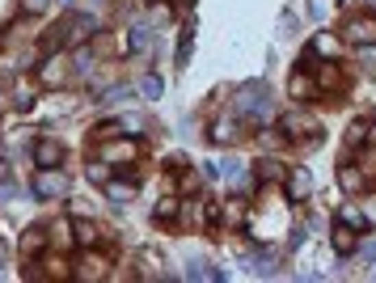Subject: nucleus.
<instances>
[{"label":"nucleus","instance_id":"nucleus-23","mask_svg":"<svg viewBox=\"0 0 376 283\" xmlns=\"http://www.w3.org/2000/svg\"><path fill=\"white\" fill-rule=\"evenodd\" d=\"M140 93L157 101V97L165 93V81H161V76H153V72H148V76H144V81H140Z\"/></svg>","mask_w":376,"mask_h":283},{"label":"nucleus","instance_id":"nucleus-1","mask_svg":"<svg viewBox=\"0 0 376 283\" xmlns=\"http://www.w3.org/2000/svg\"><path fill=\"white\" fill-rule=\"evenodd\" d=\"M102 161H110V165H131L136 157H140V144H136V136H127V140H102Z\"/></svg>","mask_w":376,"mask_h":283},{"label":"nucleus","instance_id":"nucleus-21","mask_svg":"<svg viewBox=\"0 0 376 283\" xmlns=\"http://www.w3.org/2000/svg\"><path fill=\"white\" fill-rule=\"evenodd\" d=\"M317 85H321V89H338V85H342V72H338L334 64H325V68L317 72Z\"/></svg>","mask_w":376,"mask_h":283},{"label":"nucleus","instance_id":"nucleus-31","mask_svg":"<svg viewBox=\"0 0 376 283\" xmlns=\"http://www.w3.org/2000/svg\"><path fill=\"white\" fill-rule=\"evenodd\" d=\"M148 13H153V21H169V0H153V5H148Z\"/></svg>","mask_w":376,"mask_h":283},{"label":"nucleus","instance_id":"nucleus-36","mask_svg":"<svg viewBox=\"0 0 376 283\" xmlns=\"http://www.w3.org/2000/svg\"><path fill=\"white\" fill-rule=\"evenodd\" d=\"M364 140H368V127H360V123H355V127H351V132H347V144L355 148V144H364Z\"/></svg>","mask_w":376,"mask_h":283},{"label":"nucleus","instance_id":"nucleus-9","mask_svg":"<svg viewBox=\"0 0 376 283\" xmlns=\"http://www.w3.org/2000/svg\"><path fill=\"white\" fill-rule=\"evenodd\" d=\"M284 132H288V140H292V136H309V132H317V119L305 114V110L284 114Z\"/></svg>","mask_w":376,"mask_h":283},{"label":"nucleus","instance_id":"nucleus-42","mask_svg":"<svg viewBox=\"0 0 376 283\" xmlns=\"http://www.w3.org/2000/svg\"><path fill=\"white\" fill-rule=\"evenodd\" d=\"M199 186V173H182V190H195Z\"/></svg>","mask_w":376,"mask_h":283},{"label":"nucleus","instance_id":"nucleus-3","mask_svg":"<svg viewBox=\"0 0 376 283\" xmlns=\"http://www.w3.org/2000/svg\"><path fill=\"white\" fill-rule=\"evenodd\" d=\"M266 85H241V97H237V106L249 114V119H266Z\"/></svg>","mask_w":376,"mask_h":283},{"label":"nucleus","instance_id":"nucleus-22","mask_svg":"<svg viewBox=\"0 0 376 283\" xmlns=\"http://www.w3.org/2000/svg\"><path fill=\"white\" fill-rule=\"evenodd\" d=\"M97 237H102V233H97V228H93L89 220H81V224H77V245L93 249V245H97Z\"/></svg>","mask_w":376,"mask_h":283},{"label":"nucleus","instance_id":"nucleus-29","mask_svg":"<svg viewBox=\"0 0 376 283\" xmlns=\"http://www.w3.org/2000/svg\"><path fill=\"white\" fill-rule=\"evenodd\" d=\"M118 127H123L127 136H140V132H144V119H140V114H118Z\"/></svg>","mask_w":376,"mask_h":283},{"label":"nucleus","instance_id":"nucleus-35","mask_svg":"<svg viewBox=\"0 0 376 283\" xmlns=\"http://www.w3.org/2000/svg\"><path fill=\"white\" fill-rule=\"evenodd\" d=\"M110 136H123L118 119H114V123H102V127H97V140H110Z\"/></svg>","mask_w":376,"mask_h":283},{"label":"nucleus","instance_id":"nucleus-38","mask_svg":"<svg viewBox=\"0 0 376 283\" xmlns=\"http://www.w3.org/2000/svg\"><path fill=\"white\" fill-rule=\"evenodd\" d=\"M123 97H131V89H127V85L118 89V85H114V89H106V97H97V101H123Z\"/></svg>","mask_w":376,"mask_h":283},{"label":"nucleus","instance_id":"nucleus-26","mask_svg":"<svg viewBox=\"0 0 376 283\" xmlns=\"http://www.w3.org/2000/svg\"><path fill=\"white\" fill-rule=\"evenodd\" d=\"M93 30H97L93 17H72V34H68V38H85V34H93Z\"/></svg>","mask_w":376,"mask_h":283},{"label":"nucleus","instance_id":"nucleus-43","mask_svg":"<svg viewBox=\"0 0 376 283\" xmlns=\"http://www.w3.org/2000/svg\"><path fill=\"white\" fill-rule=\"evenodd\" d=\"M0 182H9V161H0Z\"/></svg>","mask_w":376,"mask_h":283},{"label":"nucleus","instance_id":"nucleus-45","mask_svg":"<svg viewBox=\"0 0 376 283\" xmlns=\"http://www.w3.org/2000/svg\"><path fill=\"white\" fill-rule=\"evenodd\" d=\"M178 5H195V0H178Z\"/></svg>","mask_w":376,"mask_h":283},{"label":"nucleus","instance_id":"nucleus-15","mask_svg":"<svg viewBox=\"0 0 376 283\" xmlns=\"http://www.w3.org/2000/svg\"><path fill=\"white\" fill-rule=\"evenodd\" d=\"M38 76H42V85H64V81H68V68H64L60 60H47Z\"/></svg>","mask_w":376,"mask_h":283},{"label":"nucleus","instance_id":"nucleus-32","mask_svg":"<svg viewBox=\"0 0 376 283\" xmlns=\"http://www.w3.org/2000/svg\"><path fill=\"white\" fill-rule=\"evenodd\" d=\"M47 5H51V0H21V13L38 17V13H47Z\"/></svg>","mask_w":376,"mask_h":283},{"label":"nucleus","instance_id":"nucleus-14","mask_svg":"<svg viewBox=\"0 0 376 283\" xmlns=\"http://www.w3.org/2000/svg\"><path fill=\"white\" fill-rule=\"evenodd\" d=\"M106 199L118 203V208H123V203H131L136 199V182H106Z\"/></svg>","mask_w":376,"mask_h":283},{"label":"nucleus","instance_id":"nucleus-20","mask_svg":"<svg viewBox=\"0 0 376 283\" xmlns=\"http://www.w3.org/2000/svg\"><path fill=\"white\" fill-rule=\"evenodd\" d=\"M338 47H342V42H338L334 34H317L309 51H313V56H334V51H338Z\"/></svg>","mask_w":376,"mask_h":283},{"label":"nucleus","instance_id":"nucleus-27","mask_svg":"<svg viewBox=\"0 0 376 283\" xmlns=\"http://www.w3.org/2000/svg\"><path fill=\"white\" fill-rule=\"evenodd\" d=\"M127 47H131V51H148V47H153V34H148L144 25H136L131 38H127Z\"/></svg>","mask_w":376,"mask_h":283},{"label":"nucleus","instance_id":"nucleus-17","mask_svg":"<svg viewBox=\"0 0 376 283\" xmlns=\"http://www.w3.org/2000/svg\"><path fill=\"white\" fill-rule=\"evenodd\" d=\"M220 216H224V224L241 228V224H245V203H241V199H229V203H224V212H220Z\"/></svg>","mask_w":376,"mask_h":283},{"label":"nucleus","instance_id":"nucleus-7","mask_svg":"<svg viewBox=\"0 0 376 283\" xmlns=\"http://www.w3.org/2000/svg\"><path fill=\"white\" fill-rule=\"evenodd\" d=\"M47 241H51V237H47V228L42 224H30L26 233H21V254H26V258H38Z\"/></svg>","mask_w":376,"mask_h":283},{"label":"nucleus","instance_id":"nucleus-16","mask_svg":"<svg viewBox=\"0 0 376 283\" xmlns=\"http://www.w3.org/2000/svg\"><path fill=\"white\" fill-rule=\"evenodd\" d=\"M241 132H237V123L233 119H220L216 127H212V144H233Z\"/></svg>","mask_w":376,"mask_h":283},{"label":"nucleus","instance_id":"nucleus-34","mask_svg":"<svg viewBox=\"0 0 376 283\" xmlns=\"http://www.w3.org/2000/svg\"><path fill=\"white\" fill-rule=\"evenodd\" d=\"M360 64L376 68V42H364V47H360Z\"/></svg>","mask_w":376,"mask_h":283},{"label":"nucleus","instance_id":"nucleus-11","mask_svg":"<svg viewBox=\"0 0 376 283\" xmlns=\"http://www.w3.org/2000/svg\"><path fill=\"white\" fill-rule=\"evenodd\" d=\"M47 237H51V245H55V249H68L72 241H77V228H72L68 220H60V224L47 228Z\"/></svg>","mask_w":376,"mask_h":283},{"label":"nucleus","instance_id":"nucleus-37","mask_svg":"<svg viewBox=\"0 0 376 283\" xmlns=\"http://www.w3.org/2000/svg\"><path fill=\"white\" fill-rule=\"evenodd\" d=\"M72 64H77V72H93V56H89V51H77V60H72Z\"/></svg>","mask_w":376,"mask_h":283},{"label":"nucleus","instance_id":"nucleus-2","mask_svg":"<svg viewBox=\"0 0 376 283\" xmlns=\"http://www.w3.org/2000/svg\"><path fill=\"white\" fill-rule=\"evenodd\" d=\"M34 195H38V199H60V195H68V173H60L55 165H51V169H38Z\"/></svg>","mask_w":376,"mask_h":283},{"label":"nucleus","instance_id":"nucleus-4","mask_svg":"<svg viewBox=\"0 0 376 283\" xmlns=\"http://www.w3.org/2000/svg\"><path fill=\"white\" fill-rule=\"evenodd\" d=\"M342 42H355V47L376 42V21H372V17H355V21H347V25H342Z\"/></svg>","mask_w":376,"mask_h":283},{"label":"nucleus","instance_id":"nucleus-12","mask_svg":"<svg viewBox=\"0 0 376 283\" xmlns=\"http://www.w3.org/2000/svg\"><path fill=\"white\" fill-rule=\"evenodd\" d=\"M288 93H292L296 101H309V97H313V76H309V72H292Z\"/></svg>","mask_w":376,"mask_h":283},{"label":"nucleus","instance_id":"nucleus-39","mask_svg":"<svg viewBox=\"0 0 376 283\" xmlns=\"http://www.w3.org/2000/svg\"><path fill=\"white\" fill-rule=\"evenodd\" d=\"M72 212H77V216H93V199H77V203H72Z\"/></svg>","mask_w":376,"mask_h":283},{"label":"nucleus","instance_id":"nucleus-24","mask_svg":"<svg viewBox=\"0 0 376 283\" xmlns=\"http://www.w3.org/2000/svg\"><path fill=\"white\" fill-rule=\"evenodd\" d=\"M85 173H89V182H110V161H93V165H85Z\"/></svg>","mask_w":376,"mask_h":283},{"label":"nucleus","instance_id":"nucleus-28","mask_svg":"<svg viewBox=\"0 0 376 283\" xmlns=\"http://www.w3.org/2000/svg\"><path fill=\"white\" fill-rule=\"evenodd\" d=\"M249 267H254V275H271L275 271V254H254Z\"/></svg>","mask_w":376,"mask_h":283},{"label":"nucleus","instance_id":"nucleus-13","mask_svg":"<svg viewBox=\"0 0 376 283\" xmlns=\"http://www.w3.org/2000/svg\"><path fill=\"white\" fill-rule=\"evenodd\" d=\"M338 186H342L347 195H360V190H364V173H360L355 165H342V169H338Z\"/></svg>","mask_w":376,"mask_h":283},{"label":"nucleus","instance_id":"nucleus-33","mask_svg":"<svg viewBox=\"0 0 376 283\" xmlns=\"http://www.w3.org/2000/svg\"><path fill=\"white\" fill-rule=\"evenodd\" d=\"M355 254L364 262H376V241H355Z\"/></svg>","mask_w":376,"mask_h":283},{"label":"nucleus","instance_id":"nucleus-10","mask_svg":"<svg viewBox=\"0 0 376 283\" xmlns=\"http://www.w3.org/2000/svg\"><path fill=\"white\" fill-rule=\"evenodd\" d=\"M106 258H102V254H85V258H81V267H77V279H106Z\"/></svg>","mask_w":376,"mask_h":283},{"label":"nucleus","instance_id":"nucleus-40","mask_svg":"<svg viewBox=\"0 0 376 283\" xmlns=\"http://www.w3.org/2000/svg\"><path fill=\"white\" fill-rule=\"evenodd\" d=\"M364 220H368V224H376V195L364 203Z\"/></svg>","mask_w":376,"mask_h":283},{"label":"nucleus","instance_id":"nucleus-5","mask_svg":"<svg viewBox=\"0 0 376 283\" xmlns=\"http://www.w3.org/2000/svg\"><path fill=\"white\" fill-rule=\"evenodd\" d=\"M284 182H288V195H292V199H309V195H313V173H309L305 165H292Z\"/></svg>","mask_w":376,"mask_h":283},{"label":"nucleus","instance_id":"nucleus-46","mask_svg":"<svg viewBox=\"0 0 376 283\" xmlns=\"http://www.w3.org/2000/svg\"><path fill=\"white\" fill-rule=\"evenodd\" d=\"M0 101H5V97H0Z\"/></svg>","mask_w":376,"mask_h":283},{"label":"nucleus","instance_id":"nucleus-25","mask_svg":"<svg viewBox=\"0 0 376 283\" xmlns=\"http://www.w3.org/2000/svg\"><path fill=\"white\" fill-rule=\"evenodd\" d=\"M190 51H195V34H190V25H186V30H182V38H178V68H186Z\"/></svg>","mask_w":376,"mask_h":283},{"label":"nucleus","instance_id":"nucleus-8","mask_svg":"<svg viewBox=\"0 0 376 283\" xmlns=\"http://www.w3.org/2000/svg\"><path fill=\"white\" fill-rule=\"evenodd\" d=\"M355 241H360V237H355V228H351V224L338 220V224L330 228V245H334V254H355Z\"/></svg>","mask_w":376,"mask_h":283},{"label":"nucleus","instance_id":"nucleus-30","mask_svg":"<svg viewBox=\"0 0 376 283\" xmlns=\"http://www.w3.org/2000/svg\"><path fill=\"white\" fill-rule=\"evenodd\" d=\"M178 216V199H161L157 203V220H173Z\"/></svg>","mask_w":376,"mask_h":283},{"label":"nucleus","instance_id":"nucleus-6","mask_svg":"<svg viewBox=\"0 0 376 283\" xmlns=\"http://www.w3.org/2000/svg\"><path fill=\"white\" fill-rule=\"evenodd\" d=\"M64 161V148H60V140H38L34 144V165H42V169H51V165H60Z\"/></svg>","mask_w":376,"mask_h":283},{"label":"nucleus","instance_id":"nucleus-19","mask_svg":"<svg viewBox=\"0 0 376 283\" xmlns=\"http://www.w3.org/2000/svg\"><path fill=\"white\" fill-rule=\"evenodd\" d=\"M258 177H262V182H279V177H288V169L275 157H266V161H258Z\"/></svg>","mask_w":376,"mask_h":283},{"label":"nucleus","instance_id":"nucleus-18","mask_svg":"<svg viewBox=\"0 0 376 283\" xmlns=\"http://www.w3.org/2000/svg\"><path fill=\"white\" fill-rule=\"evenodd\" d=\"M338 220H342V224H351V228H368V220H364V208H360V203H342Z\"/></svg>","mask_w":376,"mask_h":283},{"label":"nucleus","instance_id":"nucleus-44","mask_svg":"<svg viewBox=\"0 0 376 283\" xmlns=\"http://www.w3.org/2000/svg\"><path fill=\"white\" fill-rule=\"evenodd\" d=\"M360 5H364V9H372V13H376V0H360Z\"/></svg>","mask_w":376,"mask_h":283},{"label":"nucleus","instance_id":"nucleus-41","mask_svg":"<svg viewBox=\"0 0 376 283\" xmlns=\"http://www.w3.org/2000/svg\"><path fill=\"white\" fill-rule=\"evenodd\" d=\"M288 245H292V249H300V245H305V228H292V237H288Z\"/></svg>","mask_w":376,"mask_h":283}]
</instances>
